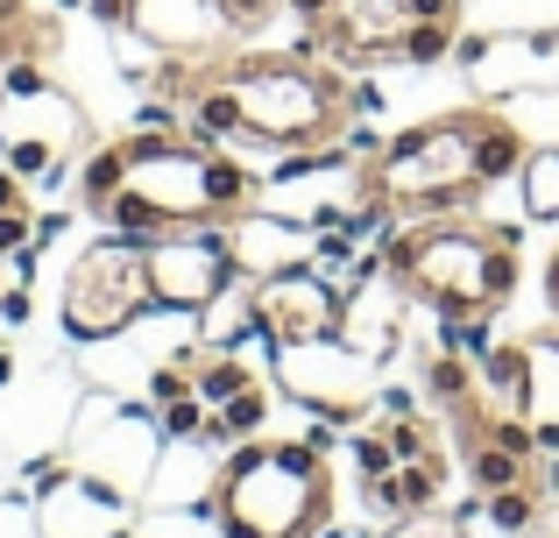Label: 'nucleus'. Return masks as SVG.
Segmentation results:
<instances>
[{
	"label": "nucleus",
	"instance_id": "nucleus-1",
	"mask_svg": "<svg viewBox=\"0 0 559 538\" xmlns=\"http://www.w3.org/2000/svg\"><path fill=\"white\" fill-rule=\"evenodd\" d=\"M156 99L185 128L227 142V150H284V156L347 150L361 121V85L347 79V64L319 50H262V43L164 57Z\"/></svg>",
	"mask_w": 559,
	"mask_h": 538
},
{
	"label": "nucleus",
	"instance_id": "nucleus-2",
	"mask_svg": "<svg viewBox=\"0 0 559 538\" xmlns=\"http://www.w3.org/2000/svg\"><path fill=\"white\" fill-rule=\"evenodd\" d=\"M85 220L121 235H178V227H234L262 206V178L199 128H135L107 135L79 164Z\"/></svg>",
	"mask_w": 559,
	"mask_h": 538
},
{
	"label": "nucleus",
	"instance_id": "nucleus-3",
	"mask_svg": "<svg viewBox=\"0 0 559 538\" xmlns=\"http://www.w3.org/2000/svg\"><path fill=\"white\" fill-rule=\"evenodd\" d=\"M532 135L489 99L447 107L432 121L396 128L369 156V206L376 220H432V213H475L489 192L518 184Z\"/></svg>",
	"mask_w": 559,
	"mask_h": 538
},
{
	"label": "nucleus",
	"instance_id": "nucleus-4",
	"mask_svg": "<svg viewBox=\"0 0 559 538\" xmlns=\"http://www.w3.org/2000/svg\"><path fill=\"white\" fill-rule=\"evenodd\" d=\"M382 270L411 304L439 319L447 333H475L518 298L524 284V235L489 213H432L396 220L382 241Z\"/></svg>",
	"mask_w": 559,
	"mask_h": 538
},
{
	"label": "nucleus",
	"instance_id": "nucleus-5",
	"mask_svg": "<svg viewBox=\"0 0 559 538\" xmlns=\"http://www.w3.org/2000/svg\"><path fill=\"white\" fill-rule=\"evenodd\" d=\"M219 538H326L341 511V468L312 440H255L227 446L205 489Z\"/></svg>",
	"mask_w": 559,
	"mask_h": 538
},
{
	"label": "nucleus",
	"instance_id": "nucleus-6",
	"mask_svg": "<svg viewBox=\"0 0 559 538\" xmlns=\"http://www.w3.org/2000/svg\"><path fill=\"white\" fill-rule=\"evenodd\" d=\"M150 397H156V426L170 440L219 446V454L270 426V383L255 375V361H241V347L219 340L164 355L150 375Z\"/></svg>",
	"mask_w": 559,
	"mask_h": 538
},
{
	"label": "nucleus",
	"instance_id": "nucleus-7",
	"mask_svg": "<svg viewBox=\"0 0 559 538\" xmlns=\"http://www.w3.org/2000/svg\"><path fill=\"white\" fill-rule=\"evenodd\" d=\"M347 461H355L361 503L382 511V517L432 511V503H447V489H453V454H447L439 418L425 411V404H411V397H390V390L355 418Z\"/></svg>",
	"mask_w": 559,
	"mask_h": 538
},
{
	"label": "nucleus",
	"instance_id": "nucleus-8",
	"mask_svg": "<svg viewBox=\"0 0 559 538\" xmlns=\"http://www.w3.org/2000/svg\"><path fill=\"white\" fill-rule=\"evenodd\" d=\"M305 22V50L347 71L369 64H432L461 36V0H284Z\"/></svg>",
	"mask_w": 559,
	"mask_h": 538
},
{
	"label": "nucleus",
	"instance_id": "nucleus-9",
	"mask_svg": "<svg viewBox=\"0 0 559 538\" xmlns=\"http://www.w3.org/2000/svg\"><path fill=\"white\" fill-rule=\"evenodd\" d=\"M93 150V113L50 79V57H14L0 71V164L28 184H57Z\"/></svg>",
	"mask_w": 559,
	"mask_h": 538
},
{
	"label": "nucleus",
	"instance_id": "nucleus-10",
	"mask_svg": "<svg viewBox=\"0 0 559 538\" xmlns=\"http://www.w3.org/2000/svg\"><path fill=\"white\" fill-rule=\"evenodd\" d=\"M156 312V284H150V235H121V227H99L64 270L57 290V319H64L71 340H114L135 319Z\"/></svg>",
	"mask_w": 559,
	"mask_h": 538
},
{
	"label": "nucleus",
	"instance_id": "nucleus-11",
	"mask_svg": "<svg viewBox=\"0 0 559 538\" xmlns=\"http://www.w3.org/2000/svg\"><path fill=\"white\" fill-rule=\"evenodd\" d=\"M276 383L305 404V411L333 418V426H355L361 411L382 397L376 361L361 355L347 333H319V340H290L276 347Z\"/></svg>",
	"mask_w": 559,
	"mask_h": 538
},
{
	"label": "nucleus",
	"instance_id": "nucleus-12",
	"mask_svg": "<svg viewBox=\"0 0 559 538\" xmlns=\"http://www.w3.org/2000/svg\"><path fill=\"white\" fill-rule=\"evenodd\" d=\"M85 8H93V22L150 43L156 57H205L241 43V22L227 0H85Z\"/></svg>",
	"mask_w": 559,
	"mask_h": 538
},
{
	"label": "nucleus",
	"instance_id": "nucleus-13",
	"mask_svg": "<svg viewBox=\"0 0 559 538\" xmlns=\"http://www.w3.org/2000/svg\"><path fill=\"white\" fill-rule=\"evenodd\" d=\"M150 284H156V312H205V304L234 284V241H227V227H178V235H150Z\"/></svg>",
	"mask_w": 559,
	"mask_h": 538
},
{
	"label": "nucleus",
	"instance_id": "nucleus-14",
	"mask_svg": "<svg viewBox=\"0 0 559 538\" xmlns=\"http://www.w3.org/2000/svg\"><path fill=\"white\" fill-rule=\"evenodd\" d=\"M255 326H262V340L270 347H290V340H319V333H341V319H347V304H341V290L326 284V276H312V270H284V276H262L255 290Z\"/></svg>",
	"mask_w": 559,
	"mask_h": 538
},
{
	"label": "nucleus",
	"instance_id": "nucleus-15",
	"mask_svg": "<svg viewBox=\"0 0 559 538\" xmlns=\"http://www.w3.org/2000/svg\"><path fill=\"white\" fill-rule=\"evenodd\" d=\"M227 241H234V276H255V284H262V276L298 270L305 255H312V241H305L284 213H270V206L241 213V220L227 227Z\"/></svg>",
	"mask_w": 559,
	"mask_h": 538
},
{
	"label": "nucleus",
	"instance_id": "nucleus-16",
	"mask_svg": "<svg viewBox=\"0 0 559 538\" xmlns=\"http://www.w3.org/2000/svg\"><path fill=\"white\" fill-rule=\"evenodd\" d=\"M57 43H64V28L50 14H36L28 0H0V71L14 57H57Z\"/></svg>",
	"mask_w": 559,
	"mask_h": 538
},
{
	"label": "nucleus",
	"instance_id": "nucleus-17",
	"mask_svg": "<svg viewBox=\"0 0 559 538\" xmlns=\"http://www.w3.org/2000/svg\"><path fill=\"white\" fill-rule=\"evenodd\" d=\"M36 227H43V213H36V192H28V178H14V170L0 164V270H8L14 255H28Z\"/></svg>",
	"mask_w": 559,
	"mask_h": 538
},
{
	"label": "nucleus",
	"instance_id": "nucleus-18",
	"mask_svg": "<svg viewBox=\"0 0 559 538\" xmlns=\"http://www.w3.org/2000/svg\"><path fill=\"white\" fill-rule=\"evenodd\" d=\"M518 184H524V206H532L538 220H552V213H559V150H538V142H532Z\"/></svg>",
	"mask_w": 559,
	"mask_h": 538
},
{
	"label": "nucleus",
	"instance_id": "nucleus-19",
	"mask_svg": "<svg viewBox=\"0 0 559 538\" xmlns=\"http://www.w3.org/2000/svg\"><path fill=\"white\" fill-rule=\"evenodd\" d=\"M376 538H475V531H467V511H447V503H432V511L390 517V531H376Z\"/></svg>",
	"mask_w": 559,
	"mask_h": 538
},
{
	"label": "nucleus",
	"instance_id": "nucleus-20",
	"mask_svg": "<svg viewBox=\"0 0 559 538\" xmlns=\"http://www.w3.org/2000/svg\"><path fill=\"white\" fill-rule=\"evenodd\" d=\"M546 304H552V319H559V249L546 255Z\"/></svg>",
	"mask_w": 559,
	"mask_h": 538
},
{
	"label": "nucleus",
	"instance_id": "nucleus-21",
	"mask_svg": "<svg viewBox=\"0 0 559 538\" xmlns=\"http://www.w3.org/2000/svg\"><path fill=\"white\" fill-rule=\"evenodd\" d=\"M552 503H559V461H552Z\"/></svg>",
	"mask_w": 559,
	"mask_h": 538
}]
</instances>
